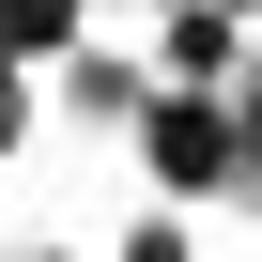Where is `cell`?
<instances>
[{
	"mask_svg": "<svg viewBox=\"0 0 262 262\" xmlns=\"http://www.w3.org/2000/svg\"><path fill=\"white\" fill-rule=\"evenodd\" d=\"M0 47H16V62H62L77 47V0H0Z\"/></svg>",
	"mask_w": 262,
	"mask_h": 262,
	"instance_id": "obj_1",
	"label": "cell"
},
{
	"mask_svg": "<svg viewBox=\"0 0 262 262\" xmlns=\"http://www.w3.org/2000/svg\"><path fill=\"white\" fill-rule=\"evenodd\" d=\"M123 262H185V231H170V216H155V231H139V247H123Z\"/></svg>",
	"mask_w": 262,
	"mask_h": 262,
	"instance_id": "obj_2",
	"label": "cell"
}]
</instances>
